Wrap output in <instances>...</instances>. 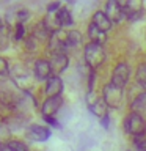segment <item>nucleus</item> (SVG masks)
I'll return each instance as SVG.
<instances>
[{"instance_id":"nucleus-20","label":"nucleus","mask_w":146,"mask_h":151,"mask_svg":"<svg viewBox=\"0 0 146 151\" xmlns=\"http://www.w3.org/2000/svg\"><path fill=\"white\" fill-rule=\"evenodd\" d=\"M66 42H68V49L80 46L82 44V33L79 30H69L66 33Z\"/></svg>"},{"instance_id":"nucleus-8","label":"nucleus","mask_w":146,"mask_h":151,"mask_svg":"<svg viewBox=\"0 0 146 151\" xmlns=\"http://www.w3.org/2000/svg\"><path fill=\"white\" fill-rule=\"evenodd\" d=\"M33 73H35L38 80H49L52 77V68H50V61L39 58L35 61V68H33Z\"/></svg>"},{"instance_id":"nucleus-19","label":"nucleus","mask_w":146,"mask_h":151,"mask_svg":"<svg viewBox=\"0 0 146 151\" xmlns=\"http://www.w3.org/2000/svg\"><path fill=\"white\" fill-rule=\"evenodd\" d=\"M57 17H58L61 27H69V25H72V24H74L72 16H71V11L66 6H61L58 11H57Z\"/></svg>"},{"instance_id":"nucleus-21","label":"nucleus","mask_w":146,"mask_h":151,"mask_svg":"<svg viewBox=\"0 0 146 151\" xmlns=\"http://www.w3.org/2000/svg\"><path fill=\"white\" fill-rule=\"evenodd\" d=\"M135 79H137V83L146 91V61H141L138 65L137 73H135Z\"/></svg>"},{"instance_id":"nucleus-12","label":"nucleus","mask_w":146,"mask_h":151,"mask_svg":"<svg viewBox=\"0 0 146 151\" xmlns=\"http://www.w3.org/2000/svg\"><path fill=\"white\" fill-rule=\"evenodd\" d=\"M50 61V68H52V76H58L61 74L63 71L68 68L69 65V58L66 54H61V55H52Z\"/></svg>"},{"instance_id":"nucleus-25","label":"nucleus","mask_w":146,"mask_h":151,"mask_svg":"<svg viewBox=\"0 0 146 151\" xmlns=\"http://www.w3.org/2000/svg\"><path fill=\"white\" fill-rule=\"evenodd\" d=\"M8 27H3L0 30V49H5L8 46Z\"/></svg>"},{"instance_id":"nucleus-15","label":"nucleus","mask_w":146,"mask_h":151,"mask_svg":"<svg viewBox=\"0 0 146 151\" xmlns=\"http://www.w3.org/2000/svg\"><path fill=\"white\" fill-rule=\"evenodd\" d=\"M93 24L97 28H101L102 32H105V33L113 27V24L110 22V19L107 17L105 11H96V13H94L93 14Z\"/></svg>"},{"instance_id":"nucleus-13","label":"nucleus","mask_w":146,"mask_h":151,"mask_svg":"<svg viewBox=\"0 0 146 151\" xmlns=\"http://www.w3.org/2000/svg\"><path fill=\"white\" fill-rule=\"evenodd\" d=\"M88 38H89V42H94V44H99V46H102L104 42L107 41L105 32H102L101 28H97L93 22L88 25Z\"/></svg>"},{"instance_id":"nucleus-18","label":"nucleus","mask_w":146,"mask_h":151,"mask_svg":"<svg viewBox=\"0 0 146 151\" xmlns=\"http://www.w3.org/2000/svg\"><path fill=\"white\" fill-rule=\"evenodd\" d=\"M42 24H44L46 28L50 33H55V32H60L61 30V24L58 21V17H57V13H47V16L44 17Z\"/></svg>"},{"instance_id":"nucleus-11","label":"nucleus","mask_w":146,"mask_h":151,"mask_svg":"<svg viewBox=\"0 0 146 151\" xmlns=\"http://www.w3.org/2000/svg\"><path fill=\"white\" fill-rule=\"evenodd\" d=\"M27 137L35 142H46L50 137V129L46 126H39V124H31L27 131Z\"/></svg>"},{"instance_id":"nucleus-4","label":"nucleus","mask_w":146,"mask_h":151,"mask_svg":"<svg viewBox=\"0 0 146 151\" xmlns=\"http://www.w3.org/2000/svg\"><path fill=\"white\" fill-rule=\"evenodd\" d=\"M47 49L52 55H61L68 50V42H66V33L64 32H55L52 33L49 41H47Z\"/></svg>"},{"instance_id":"nucleus-14","label":"nucleus","mask_w":146,"mask_h":151,"mask_svg":"<svg viewBox=\"0 0 146 151\" xmlns=\"http://www.w3.org/2000/svg\"><path fill=\"white\" fill-rule=\"evenodd\" d=\"M130 110L132 113H137L140 116L146 115V91H141L134 101L130 102Z\"/></svg>"},{"instance_id":"nucleus-10","label":"nucleus","mask_w":146,"mask_h":151,"mask_svg":"<svg viewBox=\"0 0 146 151\" xmlns=\"http://www.w3.org/2000/svg\"><path fill=\"white\" fill-rule=\"evenodd\" d=\"M44 91L47 94V98L61 96V91H63V80H61L60 76H52V77L47 80Z\"/></svg>"},{"instance_id":"nucleus-29","label":"nucleus","mask_w":146,"mask_h":151,"mask_svg":"<svg viewBox=\"0 0 146 151\" xmlns=\"http://www.w3.org/2000/svg\"><path fill=\"white\" fill-rule=\"evenodd\" d=\"M101 124L105 127V129H108V126H110V116H104V118H101Z\"/></svg>"},{"instance_id":"nucleus-22","label":"nucleus","mask_w":146,"mask_h":151,"mask_svg":"<svg viewBox=\"0 0 146 151\" xmlns=\"http://www.w3.org/2000/svg\"><path fill=\"white\" fill-rule=\"evenodd\" d=\"M24 38H25V27H24V24H16V27H14V40L22 41Z\"/></svg>"},{"instance_id":"nucleus-27","label":"nucleus","mask_w":146,"mask_h":151,"mask_svg":"<svg viewBox=\"0 0 146 151\" xmlns=\"http://www.w3.org/2000/svg\"><path fill=\"white\" fill-rule=\"evenodd\" d=\"M42 120H44L49 126H52V127H61L60 126V121L57 120L55 116H42Z\"/></svg>"},{"instance_id":"nucleus-23","label":"nucleus","mask_w":146,"mask_h":151,"mask_svg":"<svg viewBox=\"0 0 146 151\" xmlns=\"http://www.w3.org/2000/svg\"><path fill=\"white\" fill-rule=\"evenodd\" d=\"M6 145L9 146V148H13L14 151H28L27 145L22 143V142H19V140H9Z\"/></svg>"},{"instance_id":"nucleus-26","label":"nucleus","mask_w":146,"mask_h":151,"mask_svg":"<svg viewBox=\"0 0 146 151\" xmlns=\"http://www.w3.org/2000/svg\"><path fill=\"white\" fill-rule=\"evenodd\" d=\"M134 145L137 146V150H138V151H146V135L135 137V139H134Z\"/></svg>"},{"instance_id":"nucleus-17","label":"nucleus","mask_w":146,"mask_h":151,"mask_svg":"<svg viewBox=\"0 0 146 151\" xmlns=\"http://www.w3.org/2000/svg\"><path fill=\"white\" fill-rule=\"evenodd\" d=\"M30 17V11L28 9H19V11H16V13H6V22L11 25V24H24L27 21V19Z\"/></svg>"},{"instance_id":"nucleus-2","label":"nucleus","mask_w":146,"mask_h":151,"mask_svg":"<svg viewBox=\"0 0 146 151\" xmlns=\"http://www.w3.org/2000/svg\"><path fill=\"white\" fill-rule=\"evenodd\" d=\"M124 131L127 134H130L132 137H141L146 134V121H145V116H140L137 113H129L126 118H124Z\"/></svg>"},{"instance_id":"nucleus-31","label":"nucleus","mask_w":146,"mask_h":151,"mask_svg":"<svg viewBox=\"0 0 146 151\" xmlns=\"http://www.w3.org/2000/svg\"><path fill=\"white\" fill-rule=\"evenodd\" d=\"M3 27H5V25H3V21H2V17H0V30H2Z\"/></svg>"},{"instance_id":"nucleus-6","label":"nucleus","mask_w":146,"mask_h":151,"mask_svg":"<svg viewBox=\"0 0 146 151\" xmlns=\"http://www.w3.org/2000/svg\"><path fill=\"white\" fill-rule=\"evenodd\" d=\"M122 11H124L126 19L129 21H138L143 16V3L138 0H127V2H120Z\"/></svg>"},{"instance_id":"nucleus-1","label":"nucleus","mask_w":146,"mask_h":151,"mask_svg":"<svg viewBox=\"0 0 146 151\" xmlns=\"http://www.w3.org/2000/svg\"><path fill=\"white\" fill-rule=\"evenodd\" d=\"M83 58H85V63H87V66L89 69L96 71L104 63V60H105L104 46L94 44V42H88L83 49Z\"/></svg>"},{"instance_id":"nucleus-16","label":"nucleus","mask_w":146,"mask_h":151,"mask_svg":"<svg viewBox=\"0 0 146 151\" xmlns=\"http://www.w3.org/2000/svg\"><path fill=\"white\" fill-rule=\"evenodd\" d=\"M88 109H89V112L94 113V115L99 116V118H104V116L108 115V106L105 104V101H104L102 98H97L93 104H89Z\"/></svg>"},{"instance_id":"nucleus-7","label":"nucleus","mask_w":146,"mask_h":151,"mask_svg":"<svg viewBox=\"0 0 146 151\" xmlns=\"http://www.w3.org/2000/svg\"><path fill=\"white\" fill-rule=\"evenodd\" d=\"M105 14L107 17L110 19L112 24H120L122 19H124V11H122L121 5L118 0H110V2H107L105 5Z\"/></svg>"},{"instance_id":"nucleus-30","label":"nucleus","mask_w":146,"mask_h":151,"mask_svg":"<svg viewBox=\"0 0 146 151\" xmlns=\"http://www.w3.org/2000/svg\"><path fill=\"white\" fill-rule=\"evenodd\" d=\"M0 151H14V150L9 148L8 145H3V146H0Z\"/></svg>"},{"instance_id":"nucleus-5","label":"nucleus","mask_w":146,"mask_h":151,"mask_svg":"<svg viewBox=\"0 0 146 151\" xmlns=\"http://www.w3.org/2000/svg\"><path fill=\"white\" fill-rule=\"evenodd\" d=\"M129 77H130V66L127 63H118L115 68H113V73H112V83L116 85V87L122 88L124 85L129 82Z\"/></svg>"},{"instance_id":"nucleus-9","label":"nucleus","mask_w":146,"mask_h":151,"mask_svg":"<svg viewBox=\"0 0 146 151\" xmlns=\"http://www.w3.org/2000/svg\"><path fill=\"white\" fill-rule=\"evenodd\" d=\"M61 104H63V98L61 96L47 98L46 101L42 102V107H41L42 116H55V113L60 110Z\"/></svg>"},{"instance_id":"nucleus-28","label":"nucleus","mask_w":146,"mask_h":151,"mask_svg":"<svg viewBox=\"0 0 146 151\" xmlns=\"http://www.w3.org/2000/svg\"><path fill=\"white\" fill-rule=\"evenodd\" d=\"M60 8H61V3L60 2H52V3L47 5V13H57Z\"/></svg>"},{"instance_id":"nucleus-24","label":"nucleus","mask_w":146,"mask_h":151,"mask_svg":"<svg viewBox=\"0 0 146 151\" xmlns=\"http://www.w3.org/2000/svg\"><path fill=\"white\" fill-rule=\"evenodd\" d=\"M9 74V66H8V60L0 57V77H6Z\"/></svg>"},{"instance_id":"nucleus-3","label":"nucleus","mask_w":146,"mask_h":151,"mask_svg":"<svg viewBox=\"0 0 146 151\" xmlns=\"http://www.w3.org/2000/svg\"><path fill=\"white\" fill-rule=\"evenodd\" d=\"M122 88L113 85L112 82H108L104 85L102 88V99L105 101L108 109H118L122 102Z\"/></svg>"}]
</instances>
